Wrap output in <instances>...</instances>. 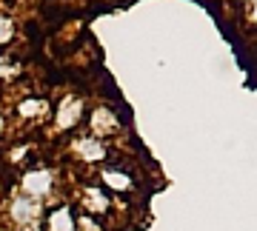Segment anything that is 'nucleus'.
I'll use <instances>...</instances> for the list:
<instances>
[{
	"label": "nucleus",
	"instance_id": "1",
	"mask_svg": "<svg viewBox=\"0 0 257 231\" xmlns=\"http://www.w3.org/2000/svg\"><path fill=\"white\" fill-rule=\"evenodd\" d=\"M20 188H23V194L32 197V200H43V197H49L52 188H55V171H49V168H32V171L23 174Z\"/></svg>",
	"mask_w": 257,
	"mask_h": 231
},
{
	"label": "nucleus",
	"instance_id": "2",
	"mask_svg": "<svg viewBox=\"0 0 257 231\" xmlns=\"http://www.w3.org/2000/svg\"><path fill=\"white\" fill-rule=\"evenodd\" d=\"M80 117H83V100L80 97H63L55 109V129L57 131L77 129Z\"/></svg>",
	"mask_w": 257,
	"mask_h": 231
},
{
	"label": "nucleus",
	"instance_id": "3",
	"mask_svg": "<svg viewBox=\"0 0 257 231\" xmlns=\"http://www.w3.org/2000/svg\"><path fill=\"white\" fill-rule=\"evenodd\" d=\"M72 154L83 163H100V160H106V146H103L100 137L83 134V137L72 140Z\"/></svg>",
	"mask_w": 257,
	"mask_h": 231
},
{
	"label": "nucleus",
	"instance_id": "4",
	"mask_svg": "<svg viewBox=\"0 0 257 231\" xmlns=\"http://www.w3.org/2000/svg\"><path fill=\"white\" fill-rule=\"evenodd\" d=\"M37 214H40L37 200H32V197H26V194L15 197L12 205H9V217H12V222H18V225H32V222H37Z\"/></svg>",
	"mask_w": 257,
	"mask_h": 231
},
{
	"label": "nucleus",
	"instance_id": "5",
	"mask_svg": "<svg viewBox=\"0 0 257 231\" xmlns=\"http://www.w3.org/2000/svg\"><path fill=\"white\" fill-rule=\"evenodd\" d=\"M89 123H92V134L94 137H111V134H117L120 131V120L114 117V111L106 109V106H97V109L92 111Z\"/></svg>",
	"mask_w": 257,
	"mask_h": 231
},
{
	"label": "nucleus",
	"instance_id": "6",
	"mask_svg": "<svg viewBox=\"0 0 257 231\" xmlns=\"http://www.w3.org/2000/svg\"><path fill=\"white\" fill-rule=\"evenodd\" d=\"M77 203L83 205V211L89 214V217H92V214H106V211H109V194H106L103 188H94V185L80 188Z\"/></svg>",
	"mask_w": 257,
	"mask_h": 231
},
{
	"label": "nucleus",
	"instance_id": "7",
	"mask_svg": "<svg viewBox=\"0 0 257 231\" xmlns=\"http://www.w3.org/2000/svg\"><path fill=\"white\" fill-rule=\"evenodd\" d=\"M46 231H77V217L72 205H55L46 214Z\"/></svg>",
	"mask_w": 257,
	"mask_h": 231
},
{
	"label": "nucleus",
	"instance_id": "8",
	"mask_svg": "<svg viewBox=\"0 0 257 231\" xmlns=\"http://www.w3.org/2000/svg\"><path fill=\"white\" fill-rule=\"evenodd\" d=\"M103 183L109 185L111 191H128L132 188V177L126 171H120V168H103Z\"/></svg>",
	"mask_w": 257,
	"mask_h": 231
},
{
	"label": "nucleus",
	"instance_id": "9",
	"mask_svg": "<svg viewBox=\"0 0 257 231\" xmlns=\"http://www.w3.org/2000/svg\"><path fill=\"white\" fill-rule=\"evenodd\" d=\"M46 111H49V103L46 100H37V97L20 103V114H23V117H29V120H40Z\"/></svg>",
	"mask_w": 257,
	"mask_h": 231
},
{
	"label": "nucleus",
	"instance_id": "10",
	"mask_svg": "<svg viewBox=\"0 0 257 231\" xmlns=\"http://www.w3.org/2000/svg\"><path fill=\"white\" fill-rule=\"evenodd\" d=\"M12 40H15V23H12V18L0 15V46H6Z\"/></svg>",
	"mask_w": 257,
	"mask_h": 231
},
{
	"label": "nucleus",
	"instance_id": "11",
	"mask_svg": "<svg viewBox=\"0 0 257 231\" xmlns=\"http://www.w3.org/2000/svg\"><path fill=\"white\" fill-rule=\"evenodd\" d=\"M3 129H6V120H3V117H0V134H3Z\"/></svg>",
	"mask_w": 257,
	"mask_h": 231
}]
</instances>
